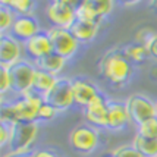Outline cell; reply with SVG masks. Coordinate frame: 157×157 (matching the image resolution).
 Here are the masks:
<instances>
[{"label": "cell", "mask_w": 157, "mask_h": 157, "mask_svg": "<svg viewBox=\"0 0 157 157\" xmlns=\"http://www.w3.org/2000/svg\"><path fill=\"white\" fill-rule=\"evenodd\" d=\"M44 103V97L35 91H28L9 103L2 101L0 122L19 123V122H37L40 106Z\"/></svg>", "instance_id": "1"}, {"label": "cell", "mask_w": 157, "mask_h": 157, "mask_svg": "<svg viewBox=\"0 0 157 157\" xmlns=\"http://www.w3.org/2000/svg\"><path fill=\"white\" fill-rule=\"evenodd\" d=\"M98 71L113 87H122L129 82L134 74V65L125 57L122 48H112L98 60Z\"/></svg>", "instance_id": "2"}, {"label": "cell", "mask_w": 157, "mask_h": 157, "mask_svg": "<svg viewBox=\"0 0 157 157\" xmlns=\"http://www.w3.org/2000/svg\"><path fill=\"white\" fill-rule=\"evenodd\" d=\"M68 143L71 148L79 154H90L100 145V132L88 123L78 125L69 132Z\"/></svg>", "instance_id": "3"}, {"label": "cell", "mask_w": 157, "mask_h": 157, "mask_svg": "<svg viewBox=\"0 0 157 157\" xmlns=\"http://www.w3.org/2000/svg\"><path fill=\"white\" fill-rule=\"evenodd\" d=\"M76 5L72 0H53L47 5L46 16L55 28L71 29L76 22Z\"/></svg>", "instance_id": "4"}, {"label": "cell", "mask_w": 157, "mask_h": 157, "mask_svg": "<svg viewBox=\"0 0 157 157\" xmlns=\"http://www.w3.org/2000/svg\"><path fill=\"white\" fill-rule=\"evenodd\" d=\"M37 135H38V123L37 122L13 123L9 148L15 153H31Z\"/></svg>", "instance_id": "5"}, {"label": "cell", "mask_w": 157, "mask_h": 157, "mask_svg": "<svg viewBox=\"0 0 157 157\" xmlns=\"http://www.w3.org/2000/svg\"><path fill=\"white\" fill-rule=\"evenodd\" d=\"M9 69H10V76H12V90L16 96H21L33 90L34 76L37 72L35 63L27 59H22Z\"/></svg>", "instance_id": "6"}, {"label": "cell", "mask_w": 157, "mask_h": 157, "mask_svg": "<svg viewBox=\"0 0 157 157\" xmlns=\"http://www.w3.org/2000/svg\"><path fill=\"white\" fill-rule=\"evenodd\" d=\"M126 107L129 113V119L135 125H141L143 122L148 121L151 117L157 116L156 103L151 101V98L143 94H132L126 100Z\"/></svg>", "instance_id": "7"}, {"label": "cell", "mask_w": 157, "mask_h": 157, "mask_svg": "<svg viewBox=\"0 0 157 157\" xmlns=\"http://www.w3.org/2000/svg\"><path fill=\"white\" fill-rule=\"evenodd\" d=\"M47 33L50 35V40H52V46H53V52L55 53L60 55L66 60L72 59L76 55V52L79 48V41L74 37V34L71 33V29L52 27Z\"/></svg>", "instance_id": "8"}, {"label": "cell", "mask_w": 157, "mask_h": 157, "mask_svg": "<svg viewBox=\"0 0 157 157\" xmlns=\"http://www.w3.org/2000/svg\"><path fill=\"white\" fill-rule=\"evenodd\" d=\"M44 101L52 104L53 107L63 112L74 106V93H72V82L68 78H59L56 85L47 96H44Z\"/></svg>", "instance_id": "9"}, {"label": "cell", "mask_w": 157, "mask_h": 157, "mask_svg": "<svg viewBox=\"0 0 157 157\" xmlns=\"http://www.w3.org/2000/svg\"><path fill=\"white\" fill-rule=\"evenodd\" d=\"M107 109H109V100L104 97L103 93H100L82 110H84V116L88 125L94 126L97 129L98 128L107 129Z\"/></svg>", "instance_id": "10"}, {"label": "cell", "mask_w": 157, "mask_h": 157, "mask_svg": "<svg viewBox=\"0 0 157 157\" xmlns=\"http://www.w3.org/2000/svg\"><path fill=\"white\" fill-rule=\"evenodd\" d=\"M22 48L24 44L18 41L10 34L0 35V65L13 66L15 63L22 60Z\"/></svg>", "instance_id": "11"}, {"label": "cell", "mask_w": 157, "mask_h": 157, "mask_svg": "<svg viewBox=\"0 0 157 157\" xmlns=\"http://www.w3.org/2000/svg\"><path fill=\"white\" fill-rule=\"evenodd\" d=\"M24 52L34 63L43 59L44 56L53 53L52 40H50V35L47 31H40L35 37L28 40L27 43H24Z\"/></svg>", "instance_id": "12"}, {"label": "cell", "mask_w": 157, "mask_h": 157, "mask_svg": "<svg viewBox=\"0 0 157 157\" xmlns=\"http://www.w3.org/2000/svg\"><path fill=\"white\" fill-rule=\"evenodd\" d=\"M71 82H72L74 103H75V106H79L82 109L100 94V90L97 88L96 84L91 82L90 79L78 76V78H72Z\"/></svg>", "instance_id": "13"}, {"label": "cell", "mask_w": 157, "mask_h": 157, "mask_svg": "<svg viewBox=\"0 0 157 157\" xmlns=\"http://www.w3.org/2000/svg\"><path fill=\"white\" fill-rule=\"evenodd\" d=\"M40 31V24L37 18H34L33 15H22V16H16L10 29V35L24 44L33 37H35Z\"/></svg>", "instance_id": "14"}, {"label": "cell", "mask_w": 157, "mask_h": 157, "mask_svg": "<svg viewBox=\"0 0 157 157\" xmlns=\"http://www.w3.org/2000/svg\"><path fill=\"white\" fill-rule=\"evenodd\" d=\"M131 122L128 107L125 101L109 100L107 109V129L109 131H122Z\"/></svg>", "instance_id": "15"}, {"label": "cell", "mask_w": 157, "mask_h": 157, "mask_svg": "<svg viewBox=\"0 0 157 157\" xmlns=\"http://www.w3.org/2000/svg\"><path fill=\"white\" fill-rule=\"evenodd\" d=\"M98 29H100V24L76 21L75 24L71 27V33L74 34V37L81 44V43H88V41L94 40L96 35L98 34Z\"/></svg>", "instance_id": "16"}, {"label": "cell", "mask_w": 157, "mask_h": 157, "mask_svg": "<svg viewBox=\"0 0 157 157\" xmlns=\"http://www.w3.org/2000/svg\"><path fill=\"white\" fill-rule=\"evenodd\" d=\"M66 59L65 57H62L60 55H57V53H50V55L44 56L43 59L35 62V66L37 69H41V71H46L48 74H52V75L57 76L60 74L63 68L66 66Z\"/></svg>", "instance_id": "17"}, {"label": "cell", "mask_w": 157, "mask_h": 157, "mask_svg": "<svg viewBox=\"0 0 157 157\" xmlns=\"http://www.w3.org/2000/svg\"><path fill=\"white\" fill-rule=\"evenodd\" d=\"M57 76L48 74L46 71H41V69H37L34 76V84H33V91H35L37 94H40L41 97L47 96L48 93L52 91V88L56 85L57 82Z\"/></svg>", "instance_id": "18"}, {"label": "cell", "mask_w": 157, "mask_h": 157, "mask_svg": "<svg viewBox=\"0 0 157 157\" xmlns=\"http://www.w3.org/2000/svg\"><path fill=\"white\" fill-rule=\"evenodd\" d=\"M122 52L125 55V57L132 65H143L144 62L150 57L147 46H144L141 43H137V41L131 43V44H126L125 47H122Z\"/></svg>", "instance_id": "19"}, {"label": "cell", "mask_w": 157, "mask_h": 157, "mask_svg": "<svg viewBox=\"0 0 157 157\" xmlns=\"http://www.w3.org/2000/svg\"><path fill=\"white\" fill-rule=\"evenodd\" d=\"M76 21H84V22H93V24H100L101 18L97 13V9L94 6V0H82L76 5Z\"/></svg>", "instance_id": "20"}, {"label": "cell", "mask_w": 157, "mask_h": 157, "mask_svg": "<svg viewBox=\"0 0 157 157\" xmlns=\"http://www.w3.org/2000/svg\"><path fill=\"white\" fill-rule=\"evenodd\" d=\"M132 145L143 157H157V138H145L137 134Z\"/></svg>", "instance_id": "21"}, {"label": "cell", "mask_w": 157, "mask_h": 157, "mask_svg": "<svg viewBox=\"0 0 157 157\" xmlns=\"http://www.w3.org/2000/svg\"><path fill=\"white\" fill-rule=\"evenodd\" d=\"M15 19H16V15L13 10L0 2V31L2 34H7V31L10 33Z\"/></svg>", "instance_id": "22"}, {"label": "cell", "mask_w": 157, "mask_h": 157, "mask_svg": "<svg viewBox=\"0 0 157 157\" xmlns=\"http://www.w3.org/2000/svg\"><path fill=\"white\" fill-rule=\"evenodd\" d=\"M2 3L10 7L16 16L29 15L31 9L34 7V2H31V0H2Z\"/></svg>", "instance_id": "23"}, {"label": "cell", "mask_w": 157, "mask_h": 157, "mask_svg": "<svg viewBox=\"0 0 157 157\" xmlns=\"http://www.w3.org/2000/svg\"><path fill=\"white\" fill-rule=\"evenodd\" d=\"M137 134L145 138H157V116L137 126Z\"/></svg>", "instance_id": "24"}, {"label": "cell", "mask_w": 157, "mask_h": 157, "mask_svg": "<svg viewBox=\"0 0 157 157\" xmlns=\"http://www.w3.org/2000/svg\"><path fill=\"white\" fill-rule=\"evenodd\" d=\"M7 93H13L12 90V76H10V69L9 66L0 65V94L2 97Z\"/></svg>", "instance_id": "25"}, {"label": "cell", "mask_w": 157, "mask_h": 157, "mask_svg": "<svg viewBox=\"0 0 157 157\" xmlns=\"http://www.w3.org/2000/svg\"><path fill=\"white\" fill-rule=\"evenodd\" d=\"M59 113V110L53 107L52 104H48L47 101H44L43 104L40 106V110H38V117L37 121H43V122H47V121H52L55 119Z\"/></svg>", "instance_id": "26"}, {"label": "cell", "mask_w": 157, "mask_h": 157, "mask_svg": "<svg viewBox=\"0 0 157 157\" xmlns=\"http://www.w3.org/2000/svg\"><path fill=\"white\" fill-rule=\"evenodd\" d=\"M112 153H113V156L115 157H143L132 144H123V145H119V147H116Z\"/></svg>", "instance_id": "27"}, {"label": "cell", "mask_w": 157, "mask_h": 157, "mask_svg": "<svg viewBox=\"0 0 157 157\" xmlns=\"http://www.w3.org/2000/svg\"><path fill=\"white\" fill-rule=\"evenodd\" d=\"M94 6L97 9L98 16L101 19H104L107 15L112 13V10L115 7V2H112V0H94Z\"/></svg>", "instance_id": "28"}, {"label": "cell", "mask_w": 157, "mask_h": 157, "mask_svg": "<svg viewBox=\"0 0 157 157\" xmlns=\"http://www.w3.org/2000/svg\"><path fill=\"white\" fill-rule=\"evenodd\" d=\"M12 138V123L0 122V145L6 147Z\"/></svg>", "instance_id": "29"}, {"label": "cell", "mask_w": 157, "mask_h": 157, "mask_svg": "<svg viewBox=\"0 0 157 157\" xmlns=\"http://www.w3.org/2000/svg\"><path fill=\"white\" fill-rule=\"evenodd\" d=\"M147 48H148L150 57H153L154 60H157V33L153 35V37H151V40L148 41V44H147Z\"/></svg>", "instance_id": "30"}, {"label": "cell", "mask_w": 157, "mask_h": 157, "mask_svg": "<svg viewBox=\"0 0 157 157\" xmlns=\"http://www.w3.org/2000/svg\"><path fill=\"white\" fill-rule=\"evenodd\" d=\"M34 157H60L56 151L48 150V148H40V150L33 151Z\"/></svg>", "instance_id": "31"}, {"label": "cell", "mask_w": 157, "mask_h": 157, "mask_svg": "<svg viewBox=\"0 0 157 157\" xmlns=\"http://www.w3.org/2000/svg\"><path fill=\"white\" fill-rule=\"evenodd\" d=\"M2 157H34L33 151L31 153H15V151H9L6 154H3Z\"/></svg>", "instance_id": "32"}, {"label": "cell", "mask_w": 157, "mask_h": 157, "mask_svg": "<svg viewBox=\"0 0 157 157\" xmlns=\"http://www.w3.org/2000/svg\"><path fill=\"white\" fill-rule=\"evenodd\" d=\"M150 6L157 12V0H154V2H150Z\"/></svg>", "instance_id": "33"}, {"label": "cell", "mask_w": 157, "mask_h": 157, "mask_svg": "<svg viewBox=\"0 0 157 157\" xmlns=\"http://www.w3.org/2000/svg\"><path fill=\"white\" fill-rule=\"evenodd\" d=\"M101 157H115V156H113V153H107V154H104Z\"/></svg>", "instance_id": "34"}, {"label": "cell", "mask_w": 157, "mask_h": 157, "mask_svg": "<svg viewBox=\"0 0 157 157\" xmlns=\"http://www.w3.org/2000/svg\"><path fill=\"white\" fill-rule=\"evenodd\" d=\"M156 109H157V101H156Z\"/></svg>", "instance_id": "35"}]
</instances>
